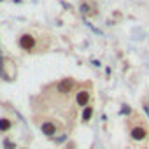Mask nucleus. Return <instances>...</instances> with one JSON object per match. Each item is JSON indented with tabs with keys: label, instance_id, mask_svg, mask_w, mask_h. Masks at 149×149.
Here are the masks:
<instances>
[{
	"label": "nucleus",
	"instance_id": "0eeeda50",
	"mask_svg": "<svg viewBox=\"0 0 149 149\" xmlns=\"http://www.w3.org/2000/svg\"><path fill=\"white\" fill-rule=\"evenodd\" d=\"M93 118H95V105H93V104H90V105H86L84 109H81V112H79V121H81V125H90V123L93 121Z\"/></svg>",
	"mask_w": 149,
	"mask_h": 149
},
{
	"label": "nucleus",
	"instance_id": "f257e3e1",
	"mask_svg": "<svg viewBox=\"0 0 149 149\" xmlns=\"http://www.w3.org/2000/svg\"><path fill=\"white\" fill-rule=\"evenodd\" d=\"M32 121L47 140L54 144H65L68 140L67 125L63 119L49 116V114H32Z\"/></svg>",
	"mask_w": 149,
	"mask_h": 149
},
{
	"label": "nucleus",
	"instance_id": "7ed1b4c3",
	"mask_svg": "<svg viewBox=\"0 0 149 149\" xmlns=\"http://www.w3.org/2000/svg\"><path fill=\"white\" fill-rule=\"evenodd\" d=\"M39 40H40V37H37L35 33H32V32H23V33L18 35L16 44H18V47H19L23 53L32 54V53H42V51H46V49L39 44Z\"/></svg>",
	"mask_w": 149,
	"mask_h": 149
},
{
	"label": "nucleus",
	"instance_id": "423d86ee",
	"mask_svg": "<svg viewBox=\"0 0 149 149\" xmlns=\"http://www.w3.org/2000/svg\"><path fill=\"white\" fill-rule=\"evenodd\" d=\"M16 128V121L11 118V116H7V114H4V116H0V135H9L13 130Z\"/></svg>",
	"mask_w": 149,
	"mask_h": 149
},
{
	"label": "nucleus",
	"instance_id": "6e6552de",
	"mask_svg": "<svg viewBox=\"0 0 149 149\" xmlns=\"http://www.w3.org/2000/svg\"><path fill=\"white\" fill-rule=\"evenodd\" d=\"M2 149H19V146L11 135H4L2 137Z\"/></svg>",
	"mask_w": 149,
	"mask_h": 149
},
{
	"label": "nucleus",
	"instance_id": "9b49d317",
	"mask_svg": "<svg viewBox=\"0 0 149 149\" xmlns=\"http://www.w3.org/2000/svg\"><path fill=\"white\" fill-rule=\"evenodd\" d=\"M19 149H30V147H26V146H21V147H19Z\"/></svg>",
	"mask_w": 149,
	"mask_h": 149
},
{
	"label": "nucleus",
	"instance_id": "20e7f679",
	"mask_svg": "<svg viewBox=\"0 0 149 149\" xmlns=\"http://www.w3.org/2000/svg\"><path fill=\"white\" fill-rule=\"evenodd\" d=\"M90 104H93V83H79L76 93H74V107L81 111Z\"/></svg>",
	"mask_w": 149,
	"mask_h": 149
},
{
	"label": "nucleus",
	"instance_id": "9d476101",
	"mask_svg": "<svg viewBox=\"0 0 149 149\" xmlns=\"http://www.w3.org/2000/svg\"><path fill=\"white\" fill-rule=\"evenodd\" d=\"M142 107H144V112H146L147 118H149V97H147V98H142Z\"/></svg>",
	"mask_w": 149,
	"mask_h": 149
},
{
	"label": "nucleus",
	"instance_id": "39448f33",
	"mask_svg": "<svg viewBox=\"0 0 149 149\" xmlns=\"http://www.w3.org/2000/svg\"><path fill=\"white\" fill-rule=\"evenodd\" d=\"M0 76H2L6 81H14L18 76V67L14 63V60L11 58H4L2 63H0Z\"/></svg>",
	"mask_w": 149,
	"mask_h": 149
},
{
	"label": "nucleus",
	"instance_id": "1a4fd4ad",
	"mask_svg": "<svg viewBox=\"0 0 149 149\" xmlns=\"http://www.w3.org/2000/svg\"><path fill=\"white\" fill-rule=\"evenodd\" d=\"M61 149H77V142H76V140H72V139H68V140L63 144Z\"/></svg>",
	"mask_w": 149,
	"mask_h": 149
},
{
	"label": "nucleus",
	"instance_id": "f03ea898",
	"mask_svg": "<svg viewBox=\"0 0 149 149\" xmlns=\"http://www.w3.org/2000/svg\"><path fill=\"white\" fill-rule=\"evenodd\" d=\"M125 130L128 135V140L133 144H140L142 149H146V144L149 142V126L142 114L133 112L125 119Z\"/></svg>",
	"mask_w": 149,
	"mask_h": 149
}]
</instances>
